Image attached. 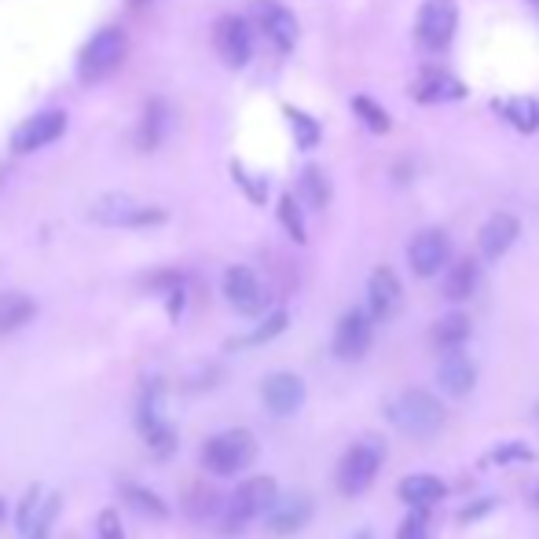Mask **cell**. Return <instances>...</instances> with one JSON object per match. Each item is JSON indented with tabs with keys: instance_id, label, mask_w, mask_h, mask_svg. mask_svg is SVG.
I'll list each match as a JSON object with an SVG mask.
<instances>
[{
	"instance_id": "cell-1",
	"label": "cell",
	"mask_w": 539,
	"mask_h": 539,
	"mask_svg": "<svg viewBox=\"0 0 539 539\" xmlns=\"http://www.w3.org/2000/svg\"><path fill=\"white\" fill-rule=\"evenodd\" d=\"M165 378L162 374H151L140 382V393H136V433L147 444L158 462H169L180 448V437H176V426L165 415Z\"/></svg>"
},
{
	"instance_id": "cell-2",
	"label": "cell",
	"mask_w": 539,
	"mask_h": 539,
	"mask_svg": "<svg viewBox=\"0 0 539 539\" xmlns=\"http://www.w3.org/2000/svg\"><path fill=\"white\" fill-rule=\"evenodd\" d=\"M279 495V484L268 473H257V477H246V481L235 488V492L224 499V510H220L217 525L224 536H239L253 521H261L268 514V506L275 503Z\"/></svg>"
},
{
	"instance_id": "cell-3",
	"label": "cell",
	"mask_w": 539,
	"mask_h": 539,
	"mask_svg": "<svg viewBox=\"0 0 539 539\" xmlns=\"http://www.w3.org/2000/svg\"><path fill=\"white\" fill-rule=\"evenodd\" d=\"M257 451H261V444H257V437H253L250 429L231 426L202 440L198 459H202V470H206L209 477H239L242 470L253 466Z\"/></svg>"
},
{
	"instance_id": "cell-4",
	"label": "cell",
	"mask_w": 539,
	"mask_h": 539,
	"mask_svg": "<svg viewBox=\"0 0 539 539\" xmlns=\"http://www.w3.org/2000/svg\"><path fill=\"white\" fill-rule=\"evenodd\" d=\"M385 418H389L404 437L429 440L444 429V422H448V407L440 404L433 393H426V389H407V393H400L393 404L385 407Z\"/></svg>"
},
{
	"instance_id": "cell-5",
	"label": "cell",
	"mask_w": 539,
	"mask_h": 539,
	"mask_svg": "<svg viewBox=\"0 0 539 539\" xmlns=\"http://www.w3.org/2000/svg\"><path fill=\"white\" fill-rule=\"evenodd\" d=\"M88 220L99 224V228H125V231H143V228H158L169 220L162 206H147V202H136L125 191H107L99 195L92 206H88Z\"/></svg>"
},
{
	"instance_id": "cell-6",
	"label": "cell",
	"mask_w": 539,
	"mask_h": 539,
	"mask_svg": "<svg viewBox=\"0 0 539 539\" xmlns=\"http://www.w3.org/2000/svg\"><path fill=\"white\" fill-rule=\"evenodd\" d=\"M382 462H385V444L382 437H363L356 440L338 462V492L345 499H360L374 481H378V473H382Z\"/></svg>"
},
{
	"instance_id": "cell-7",
	"label": "cell",
	"mask_w": 539,
	"mask_h": 539,
	"mask_svg": "<svg viewBox=\"0 0 539 539\" xmlns=\"http://www.w3.org/2000/svg\"><path fill=\"white\" fill-rule=\"evenodd\" d=\"M129 55V33L121 26H103L99 33H92V41H85V48L77 52V77L92 85V81H103L125 63Z\"/></svg>"
},
{
	"instance_id": "cell-8",
	"label": "cell",
	"mask_w": 539,
	"mask_h": 539,
	"mask_svg": "<svg viewBox=\"0 0 539 539\" xmlns=\"http://www.w3.org/2000/svg\"><path fill=\"white\" fill-rule=\"evenodd\" d=\"M224 297H228V305L239 316L257 319L268 312V286H264V279L253 272L250 264H231L224 272Z\"/></svg>"
},
{
	"instance_id": "cell-9",
	"label": "cell",
	"mask_w": 539,
	"mask_h": 539,
	"mask_svg": "<svg viewBox=\"0 0 539 539\" xmlns=\"http://www.w3.org/2000/svg\"><path fill=\"white\" fill-rule=\"evenodd\" d=\"M455 30H459V4L455 0H426L418 8V44L429 48V52H444L455 41Z\"/></svg>"
},
{
	"instance_id": "cell-10",
	"label": "cell",
	"mask_w": 539,
	"mask_h": 539,
	"mask_svg": "<svg viewBox=\"0 0 539 539\" xmlns=\"http://www.w3.org/2000/svg\"><path fill=\"white\" fill-rule=\"evenodd\" d=\"M371 341H374V319L367 316V308H349V312L338 319V327H334L330 352H334V360L341 363H356L371 352Z\"/></svg>"
},
{
	"instance_id": "cell-11",
	"label": "cell",
	"mask_w": 539,
	"mask_h": 539,
	"mask_svg": "<svg viewBox=\"0 0 539 539\" xmlns=\"http://www.w3.org/2000/svg\"><path fill=\"white\" fill-rule=\"evenodd\" d=\"M305 378L294 371H272L268 378L261 382V404L268 415L275 418H290L301 411L305 404Z\"/></svg>"
},
{
	"instance_id": "cell-12",
	"label": "cell",
	"mask_w": 539,
	"mask_h": 539,
	"mask_svg": "<svg viewBox=\"0 0 539 539\" xmlns=\"http://www.w3.org/2000/svg\"><path fill=\"white\" fill-rule=\"evenodd\" d=\"M66 110H41V114H33L26 118L15 129L11 136V151L15 154H33V151H44V147H52L59 136L66 132Z\"/></svg>"
},
{
	"instance_id": "cell-13",
	"label": "cell",
	"mask_w": 539,
	"mask_h": 539,
	"mask_svg": "<svg viewBox=\"0 0 539 539\" xmlns=\"http://www.w3.org/2000/svg\"><path fill=\"white\" fill-rule=\"evenodd\" d=\"M213 44H217L220 59H224L231 70H242L253 55L250 22L242 19V15H220L217 26H213Z\"/></svg>"
},
{
	"instance_id": "cell-14",
	"label": "cell",
	"mask_w": 539,
	"mask_h": 539,
	"mask_svg": "<svg viewBox=\"0 0 539 539\" xmlns=\"http://www.w3.org/2000/svg\"><path fill=\"white\" fill-rule=\"evenodd\" d=\"M312 514H316V503L305 492L275 495V503L264 514V525H268L272 536H297L312 521Z\"/></svg>"
},
{
	"instance_id": "cell-15",
	"label": "cell",
	"mask_w": 539,
	"mask_h": 539,
	"mask_svg": "<svg viewBox=\"0 0 539 539\" xmlns=\"http://www.w3.org/2000/svg\"><path fill=\"white\" fill-rule=\"evenodd\" d=\"M448 257H451V242L440 228L418 231L415 239H411V246H407V264H411V272H415L418 279L437 275L440 268L448 264Z\"/></svg>"
},
{
	"instance_id": "cell-16",
	"label": "cell",
	"mask_w": 539,
	"mask_h": 539,
	"mask_svg": "<svg viewBox=\"0 0 539 539\" xmlns=\"http://www.w3.org/2000/svg\"><path fill=\"white\" fill-rule=\"evenodd\" d=\"M253 19H257L261 33L279 48V52H290V48L297 44V33H301L297 15L290 8H283L279 0H253Z\"/></svg>"
},
{
	"instance_id": "cell-17",
	"label": "cell",
	"mask_w": 539,
	"mask_h": 539,
	"mask_svg": "<svg viewBox=\"0 0 539 539\" xmlns=\"http://www.w3.org/2000/svg\"><path fill=\"white\" fill-rule=\"evenodd\" d=\"M400 297H404V290H400V279H396L393 268H385V264L374 268L371 279H367V316L374 323H389L400 308Z\"/></svg>"
},
{
	"instance_id": "cell-18",
	"label": "cell",
	"mask_w": 539,
	"mask_h": 539,
	"mask_svg": "<svg viewBox=\"0 0 539 539\" xmlns=\"http://www.w3.org/2000/svg\"><path fill=\"white\" fill-rule=\"evenodd\" d=\"M437 382L444 385L448 396H470L473 385H477V363L466 356L462 349L444 352V360L437 367Z\"/></svg>"
},
{
	"instance_id": "cell-19",
	"label": "cell",
	"mask_w": 539,
	"mask_h": 539,
	"mask_svg": "<svg viewBox=\"0 0 539 539\" xmlns=\"http://www.w3.org/2000/svg\"><path fill=\"white\" fill-rule=\"evenodd\" d=\"M517 235H521L517 217H510V213H492V217L481 224V231H477V242H481V253L488 261H499L517 242Z\"/></svg>"
},
{
	"instance_id": "cell-20",
	"label": "cell",
	"mask_w": 539,
	"mask_h": 539,
	"mask_svg": "<svg viewBox=\"0 0 539 539\" xmlns=\"http://www.w3.org/2000/svg\"><path fill=\"white\" fill-rule=\"evenodd\" d=\"M165 132H169V103L165 99H147L136 121V147L143 154H151L162 147Z\"/></svg>"
},
{
	"instance_id": "cell-21",
	"label": "cell",
	"mask_w": 539,
	"mask_h": 539,
	"mask_svg": "<svg viewBox=\"0 0 539 539\" xmlns=\"http://www.w3.org/2000/svg\"><path fill=\"white\" fill-rule=\"evenodd\" d=\"M396 495L407 506H437L448 495V484L440 481L437 473H407L400 488H396Z\"/></svg>"
},
{
	"instance_id": "cell-22",
	"label": "cell",
	"mask_w": 539,
	"mask_h": 539,
	"mask_svg": "<svg viewBox=\"0 0 539 539\" xmlns=\"http://www.w3.org/2000/svg\"><path fill=\"white\" fill-rule=\"evenodd\" d=\"M415 99L418 103H455V99H466V85L444 70H426L418 77Z\"/></svg>"
},
{
	"instance_id": "cell-23",
	"label": "cell",
	"mask_w": 539,
	"mask_h": 539,
	"mask_svg": "<svg viewBox=\"0 0 539 539\" xmlns=\"http://www.w3.org/2000/svg\"><path fill=\"white\" fill-rule=\"evenodd\" d=\"M37 319V301L22 290H0V338Z\"/></svg>"
},
{
	"instance_id": "cell-24",
	"label": "cell",
	"mask_w": 539,
	"mask_h": 539,
	"mask_svg": "<svg viewBox=\"0 0 539 539\" xmlns=\"http://www.w3.org/2000/svg\"><path fill=\"white\" fill-rule=\"evenodd\" d=\"M118 492H121V499L129 503V510H136V514L151 517V521H169V503H165L154 488H147V484L125 481Z\"/></svg>"
},
{
	"instance_id": "cell-25",
	"label": "cell",
	"mask_w": 539,
	"mask_h": 539,
	"mask_svg": "<svg viewBox=\"0 0 539 539\" xmlns=\"http://www.w3.org/2000/svg\"><path fill=\"white\" fill-rule=\"evenodd\" d=\"M184 510L191 521L206 525V521H217L220 510H224V495L213 488V484H191L184 495Z\"/></svg>"
},
{
	"instance_id": "cell-26",
	"label": "cell",
	"mask_w": 539,
	"mask_h": 539,
	"mask_svg": "<svg viewBox=\"0 0 539 539\" xmlns=\"http://www.w3.org/2000/svg\"><path fill=\"white\" fill-rule=\"evenodd\" d=\"M470 316L466 312H448L444 319H437V327H433V334H429V341H433V349L440 352H451V349H462L466 341H470Z\"/></svg>"
},
{
	"instance_id": "cell-27",
	"label": "cell",
	"mask_w": 539,
	"mask_h": 539,
	"mask_svg": "<svg viewBox=\"0 0 539 539\" xmlns=\"http://www.w3.org/2000/svg\"><path fill=\"white\" fill-rule=\"evenodd\" d=\"M257 319H261V323H257L246 338L231 341V349H257V345H268V341H275L286 327H290V312H286V308H272V312H264V316H257Z\"/></svg>"
},
{
	"instance_id": "cell-28",
	"label": "cell",
	"mask_w": 539,
	"mask_h": 539,
	"mask_svg": "<svg viewBox=\"0 0 539 539\" xmlns=\"http://www.w3.org/2000/svg\"><path fill=\"white\" fill-rule=\"evenodd\" d=\"M297 202L305 209H327L330 202V180L319 165H305L301 180H297Z\"/></svg>"
},
{
	"instance_id": "cell-29",
	"label": "cell",
	"mask_w": 539,
	"mask_h": 539,
	"mask_svg": "<svg viewBox=\"0 0 539 539\" xmlns=\"http://www.w3.org/2000/svg\"><path fill=\"white\" fill-rule=\"evenodd\" d=\"M495 110L506 118V125H514L517 132H536L539 129V99L532 96H514L495 103Z\"/></svg>"
},
{
	"instance_id": "cell-30",
	"label": "cell",
	"mask_w": 539,
	"mask_h": 539,
	"mask_svg": "<svg viewBox=\"0 0 539 539\" xmlns=\"http://www.w3.org/2000/svg\"><path fill=\"white\" fill-rule=\"evenodd\" d=\"M473 290H477V261L462 257V261L451 264L448 275H444V297H448V301H466Z\"/></svg>"
},
{
	"instance_id": "cell-31",
	"label": "cell",
	"mask_w": 539,
	"mask_h": 539,
	"mask_svg": "<svg viewBox=\"0 0 539 539\" xmlns=\"http://www.w3.org/2000/svg\"><path fill=\"white\" fill-rule=\"evenodd\" d=\"M275 217L283 224V231L297 246H305L308 242V228H305V206L297 202V195H283L279 198V206H275Z\"/></svg>"
},
{
	"instance_id": "cell-32",
	"label": "cell",
	"mask_w": 539,
	"mask_h": 539,
	"mask_svg": "<svg viewBox=\"0 0 539 539\" xmlns=\"http://www.w3.org/2000/svg\"><path fill=\"white\" fill-rule=\"evenodd\" d=\"M352 114H356V118H360L371 132H378V136H385V132L393 129V118H389L382 103H378V99H371V96L352 99Z\"/></svg>"
},
{
	"instance_id": "cell-33",
	"label": "cell",
	"mask_w": 539,
	"mask_h": 539,
	"mask_svg": "<svg viewBox=\"0 0 539 539\" xmlns=\"http://www.w3.org/2000/svg\"><path fill=\"white\" fill-rule=\"evenodd\" d=\"M283 114L290 118V129H294V140L301 151H312L319 143V136H323V129H319V121L312 118V114H305V110L297 107H283Z\"/></svg>"
},
{
	"instance_id": "cell-34",
	"label": "cell",
	"mask_w": 539,
	"mask_h": 539,
	"mask_svg": "<svg viewBox=\"0 0 539 539\" xmlns=\"http://www.w3.org/2000/svg\"><path fill=\"white\" fill-rule=\"evenodd\" d=\"M488 466H514V462H536V448L525 444V440H503L495 444L488 455H484Z\"/></svg>"
},
{
	"instance_id": "cell-35",
	"label": "cell",
	"mask_w": 539,
	"mask_h": 539,
	"mask_svg": "<svg viewBox=\"0 0 539 539\" xmlns=\"http://www.w3.org/2000/svg\"><path fill=\"white\" fill-rule=\"evenodd\" d=\"M59 510H63V499H59V495H44L41 510H37V517L30 521V528H26V539H52Z\"/></svg>"
},
{
	"instance_id": "cell-36",
	"label": "cell",
	"mask_w": 539,
	"mask_h": 539,
	"mask_svg": "<svg viewBox=\"0 0 539 539\" xmlns=\"http://www.w3.org/2000/svg\"><path fill=\"white\" fill-rule=\"evenodd\" d=\"M231 176H235V184L242 187V195L250 198L253 206H264L268 202V180L257 173H250L242 162H231Z\"/></svg>"
},
{
	"instance_id": "cell-37",
	"label": "cell",
	"mask_w": 539,
	"mask_h": 539,
	"mask_svg": "<svg viewBox=\"0 0 539 539\" xmlns=\"http://www.w3.org/2000/svg\"><path fill=\"white\" fill-rule=\"evenodd\" d=\"M41 503H44V484H30V488L22 492L19 506H15V528H19V536H26V528H30V521L37 517Z\"/></svg>"
},
{
	"instance_id": "cell-38",
	"label": "cell",
	"mask_w": 539,
	"mask_h": 539,
	"mask_svg": "<svg viewBox=\"0 0 539 539\" xmlns=\"http://www.w3.org/2000/svg\"><path fill=\"white\" fill-rule=\"evenodd\" d=\"M426 532H429V506H411V514L396 528V539H426Z\"/></svg>"
},
{
	"instance_id": "cell-39",
	"label": "cell",
	"mask_w": 539,
	"mask_h": 539,
	"mask_svg": "<svg viewBox=\"0 0 539 539\" xmlns=\"http://www.w3.org/2000/svg\"><path fill=\"white\" fill-rule=\"evenodd\" d=\"M96 539H129L125 536V525H121V514L114 506H103L96 517Z\"/></svg>"
},
{
	"instance_id": "cell-40",
	"label": "cell",
	"mask_w": 539,
	"mask_h": 539,
	"mask_svg": "<svg viewBox=\"0 0 539 539\" xmlns=\"http://www.w3.org/2000/svg\"><path fill=\"white\" fill-rule=\"evenodd\" d=\"M187 283L184 272H176V268H158V272L143 275V290H151V294H165V290H173V286Z\"/></svg>"
},
{
	"instance_id": "cell-41",
	"label": "cell",
	"mask_w": 539,
	"mask_h": 539,
	"mask_svg": "<svg viewBox=\"0 0 539 539\" xmlns=\"http://www.w3.org/2000/svg\"><path fill=\"white\" fill-rule=\"evenodd\" d=\"M162 297H165V316H169V323H180V316H184V308H187V283L165 290Z\"/></svg>"
},
{
	"instance_id": "cell-42",
	"label": "cell",
	"mask_w": 539,
	"mask_h": 539,
	"mask_svg": "<svg viewBox=\"0 0 539 539\" xmlns=\"http://www.w3.org/2000/svg\"><path fill=\"white\" fill-rule=\"evenodd\" d=\"M492 510H495V499L488 495V499H477V503H470L466 510H459V521H462V525H473V521L488 517Z\"/></svg>"
},
{
	"instance_id": "cell-43",
	"label": "cell",
	"mask_w": 539,
	"mask_h": 539,
	"mask_svg": "<svg viewBox=\"0 0 539 539\" xmlns=\"http://www.w3.org/2000/svg\"><path fill=\"white\" fill-rule=\"evenodd\" d=\"M352 539H374V536H371V532H367V528H363V532H356V536H352Z\"/></svg>"
},
{
	"instance_id": "cell-44",
	"label": "cell",
	"mask_w": 539,
	"mask_h": 539,
	"mask_svg": "<svg viewBox=\"0 0 539 539\" xmlns=\"http://www.w3.org/2000/svg\"><path fill=\"white\" fill-rule=\"evenodd\" d=\"M132 8H143V4H151V0H129Z\"/></svg>"
},
{
	"instance_id": "cell-45",
	"label": "cell",
	"mask_w": 539,
	"mask_h": 539,
	"mask_svg": "<svg viewBox=\"0 0 539 539\" xmlns=\"http://www.w3.org/2000/svg\"><path fill=\"white\" fill-rule=\"evenodd\" d=\"M4 517H8V506H4V499H0V521H4Z\"/></svg>"
},
{
	"instance_id": "cell-46",
	"label": "cell",
	"mask_w": 539,
	"mask_h": 539,
	"mask_svg": "<svg viewBox=\"0 0 539 539\" xmlns=\"http://www.w3.org/2000/svg\"><path fill=\"white\" fill-rule=\"evenodd\" d=\"M532 503H536V506H539V488H536V492H532Z\"/></svg>"
},
{
	"instance_id": "cell-47",
	"label": "cell",
	"mask_w": 539,
	"mask_h": 539,
	"mask_svg": "<svg viewBox=\"0 0 539 539\" xmlns=\"http://www.w3.org/2000/svg\"><path fill=\"white\" fill-rule=\"evenodd\" d=\"M536 415H539V407H536Z\"/></svg>"
},
{
	"instance_id": "cell-48",
	"label": "cell",
	"mask_w": 539,
	"mask_h": 539,
	"mask_svg": "<svg viewBox=\"0 0 539 539\" xmlns=\"http://www.w3.org/2000/svg\"><path fill=\"white\" fill-rule=\"evenodd\" d=\"M70 539H74V536H70Z\"/></svg>"
},
{
	"instance_id": "cell-49",
	"label": "cell",
	"mask_w": 539,
	"mask_h": 539,
	"mask_svg": "<svg viewBox=\"0 0 539 539\" xmlns=\"http://www.w3.org/2000/svg\"><path fill=\"white\" fill-rule=\"evenodd\" d=\"M536 4H539V0H536Z\"/></svg>"
}]
</instances>
